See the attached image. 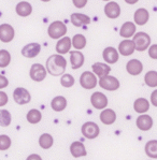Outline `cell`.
<instances>
[{
  "label": "cell",
  "instance_id": "6",
  "mask_svg": "<svg viewBox=\"0 0 157 160\" xmlns=\"http://www.w3.org/2000/svg\"><path fill=\"white\" fill-rule=\"evenodd\" d=\"M98 84L101 88H104L105 90H109V92H114L119 88V81L116 78L111 75H107L104 78H100Z\"/></svg>",
  "mask_w": 157,
  "mask_h": 160
},
{
  "label": "cell",
  "instance_id": "28",
  "mask_svg": "<svg viewBox=\"0 0 157 160\" xmlns=\"http://www.w3.org/2000/svg\"><path fill=\"white\" fill-rule=\"evenodd\" d=\"M26 119H27V122L31 125L39 124V122H41V119H42V113L37 109H31L27 113Z\"/></svg>",
  "mask_w": 157,
  "mask_h": 160
},
{
  "label": "cell",
  "instance_id": "26",
  "mask_svg": "<svg viewBox=\"0 0 157 160\" xmlns=\"http://www.w3.org/2000/svg\"><path fill=\"white\" fill-rule=\"evenodd\" d=\"M149 17V14L148 10L141 8V9H138L136 11L134 18L136 24H138V25H144L145 23H148Z\"/></svg>",
  "mask_w": 157,
  "mask_h": 160
},
{
  "label": "cell",
  "instance_id": "45",
  "mask_svg": "<svg viewBox=\"0 0 157 160\" xmlns=\"http://www.w3.org/2000/svg\"><path fill=\"white\" fill-rule=\"evenodd\" d=\"M104 1H109V0H104Z\"/></svg>",
  "mask_w": 157,
  "mask_h": 160
},
{
  "label": "cell",
  "instance_id": "37",
  "mask_svg": "<svg viewBox=\"0 0 157 160\" xmlns=\"http://www.w3.org/2000/svg\"><path fill=\"white\" fill-rule=\"evenodd\" d=\"M149 55L152 59H157V44H153L149 46Z\"/></svg>",
  "mask_w": 157,
  "mask_h": 160
},
{
  "label": "cell",
  "instance_id": "5",
  "mask_svg": "<svg viewBox=\"0 0 157 160\" xmlns=\"http://www.w3.org/2000/svg\"><path fill=\"white\" fill-rule=\"evenodd\" d=\"M132 41H134V46H136V50L140 51V52L148 50L149 44H151V38H149V34L145 32L136 33Z\"/></svg>",
  "mask_w": 157,
  "mask_h": 160
},
{
  "label": "cell",
  "instance_id": "39",
  "mask_svg": "<svg viewBox=\"0 0 157 160\" xmlns=\"http://www.w3.org/2000/svg\"><path fill=\"white\" fill-rule=\"evenodd\" d=\"M9 85V81L6 76L0 74V89H3V88L8 87Z\"/></svg>",
  "mask_w": 157,
  "mask_h": 160
},
{
  "label": "cell",
  "instance_id": "14",
  "mask_svg": "<svg viewBox=\"0 0 157 160\" xmlns=\"http://www.w3.org/2000/svg\"><path fill=\"white\" fill-rule=\"evenodd\" d=\"M100 120L105 126L113 125L116 120V113L112 109H104L100 113Z\"/></svg>",
  "mask_w": 157,
  "mask_h": 160
},
{
  "label": "cell",
  "instance_id": "15",
  "mask_svg": "<svg viewBox=\"0 0 157 160\" xmlns=\"http://www.w3.org/2000/svg\"><path fill=\"white\" fill-rule=\"evenodd\" d=\"M102 58L104 59V61L109 65H113V63H116L117 60H119V52L115 50L114 48H104V53H102Z\"/></svg>",
  "mask_w": 157,
  "mask_h": 160
},
{
  "label": "cell",
  "instance_id": "27",
  "mask_svg": "<svg viewBox=\"0 0 157 160\" xmlns=\"http://www.w3.org/2000/svg\"><path fill=\"white\" fill-rule=\"evenodd\" d=\"M16 13L19 16H29L33 12V7L30 3H28L27 1H22L19 3L16 4Z\"/></svg>",
  "mask_w": 157,
  "mask_h": 160
},
{
  "label": "cell",
  "instance_id": "10",
  "mask_svg": "<svg viewBox=\"0 0 157 160\" xmlns=\"http://www.w3.org/2000/svg\"><path fill=\"white\" fill-rule=\"evenodd\" d=\"M15 32H14V28L9 24H2L0 25V40L4 43L11 42L14 39Z\"/></svg>",
  "mask_w": 157,
  "mask_h": 160
},
{
  "label": "cell",
  "instance_id": "32",
  "mask_svg": "<svg viewBox=\"0 0 157 160\" xmlns=\"http://www.w3.org/2000/svg\"><path fill=\"white\" fill-rule=\"evenodd\" d=\"M144 82L149 87H157V71H149L144 76Z\"/></svg>",
  "mask_w": 157,
  "mask_h": 160
},
{
  "label": "cell",
  "instance_id": "19",
  "mask_svg": "<svg viewBox=\"0 0 157 160\" xmlns=\"http://www.w3.org/2000/svg\"><path fill=\"white\" fill-rule=\"evenodd\" d=\"M104 13L109 18H117L121 14V7L116 2H109L104 7Z\"/></svg>",
  "mask_w": 157,
  "mask_h": 160
},
{
  "label": "cell",
  "instance_id": "23",
  "mask_svg": "<svg viewBox=\"0 0 157 160\" xmlns=\"http://www.w3.org/2000/svg\"><path fill=\"white\" fill-rule=\"evenodd\" d=\"M51 108L55 112H61L67 108V100L63 96H56L51 101Z\"/></svg>",
  "mask_w": 157,
  "mask_h": 160
},
{
  "label": "cell",
  "instance_id": "36",
  "mask_svg": "<svg viewBox=\"0 0 157 160\" xmlns=\"http://www.w3.org/2000/svg\"><path fill=\"white\" fill-rule=\"evenodd\" d=\"M11 146V139L9 135L7 134H1L0 135V151H8Z\"/></svg>",
  "mask_w": 157,
  "mask_h": 160
},
{
  "label": "cell",
  "instance_id": "22",
  "mask_svg": "<svg viewBox=\"0 0 157 160\" xmlns=\"http://www.w3.org/2000/svg\"><path fill=\"white\" fill-rule=\"evenodd\" d=\"M71 23L77 27H82L85 25H88L90 23V18L85 14L82 13H73L71 14Z\"/></svg>",
  "mask_w": 157,
  "mask_h": 160
},
{
  "label": "cell",
  "instance_id": "4",
  "mask_svg": "<svg viewBox=\"0 0 157 160\" xmlns=\"http://www.w3.org/2000/svg\"><path fill=\"white\" fill-rule=\"evenodd\" d=\"M80 84L83 88H85V89H88V90L94 89L98 84L96 75L93 72L85 71V72H83L80 76Z\"/></svg>",
  "mask_w": 157,
  "mask_h": 160
},
{
  "label": "cell",
  "instance_id": "38",
  "mask_svg": "<svg viewBox=\"0 0 157 160\" xmlns=\"http://www.w3.org/2000/svg\"><path fill=\"white\" fill-rule=\"evenodd\" d=\"M8 100H9L8 95L4 92H0V108L4 107L8 103Z\"/></svg>",
  "mask_w": 157,
  "mask_h": 160
},
{
  "label": "cell",
  "instance_id": "16",
  "mask_svg": "<svg viewBox=\"0 0 157 160\" xmlns=\"http://www.w3.org/2000/svg\"><path fill=\"white\" fill-rule=\"evenodd\" d=\"M84 55L80 51H71L70 52V62L71 67L74 70L81 68L84 65Z\"/></svg>",
  "mask_w": 157,
  "mask_h": 160
},
{
  "label": "cell",
  "instance_id": "31",
  "mask_svg": "<svg viewBox=\"0 0 157 160\" xmlns=\"http://www.w3.org/2000/svg\"><path fill=\"white\" fill-rule=\"evenodd\" d=\"M71 41H72L73 48H77L78 51L82 50V48H84L85 46H86V38H85L83 34H75V36L71 39Z\"/></svg>",
  "mask_w": 157,
  "mask_h": 160
},
{
  "label": "cell",
  "instance_id": "25",
  "mask_svg": "<svg viewBox=\"0 0 157 160\" xmlns=\"http://www.w3.org/2000/svg\"><path fill=\"white\" fill-rule=\"evenodd\" d=\"M136 33V25L131 22H126L122 25L121 31H119V34L123 38H130L134 34Z\"/></svg>",
  "mask_w": 157,
  "mask_h": 160
},
{
  "label": "cell",
  "instance_id": "43",
  "mask_svg": "<svg viewBox=\"0 0 157 160\" xmlns=\"http://www.w3.org/2000/svg\"><path fill=\"white\" fill-rule=\"evenodd\" d=\"M139 0H125V2L126 3H128V4H134V3H137Z\"/></svg>",
  "mask_w": 157,
  "mask_h": 160
},
{
  "label": "cell",
  "instance_id": "29",
  "mask_svg": "<svg viewBox=\"0 0 157 160\" xmlns=\"http://www.w3.org/2000/svg\"><path fill=\"white\" fill-rule=\"evenodd\" d=\"M54 144V139L50 133H43L39 138V145L43 149H50Z\"/></svg>",
  "mask_w": 157,
  "mask_h": 160
},
{
  "label": "cell",
  "instance_id": "2",
  "mask_svg": "<svg viewBox=\"0 0 157 160\" xmlns=\"http://www.w3.org/2000/svg\"><path fill=\"white\" fill-rule=\"evenodd\" d=\"M48 32L50 38L52 39H60L63 36H65L67 33V27H66L65 24L60 21H56L53 22L50 26H48Z\"/></svg>",
  "mask_w": 157,
  "mask_h": 160
},
{
  "label": "cell",
  "instance_id": "13",
  "mask_svg": "<svg viewBox=\"0 0 157 160\" xmlns=\"http://www.w3.org/2000/svg\"><path fill=\"white\" fill-rule=\"evenodd\" d=\"M70 152L74 158H80V157H85L87 155L85 145L82 142L75 141L70 145Z\"/></svg>",
  "mask_w": 157,
  "mask_h": 160
},
{
  "label": "cell",
  "instance_id": "21",
  "mask_svg": "<svg viewBox=\"0 0 157 160\" xmlns=\"http://www.w3.org/2000/svg\"><path fill=\"white\" fill-rule=\"evenodd\" d=\"M93 68V73L95 75H98L99 78H104V76L109 75L110 71H111V68L110 66L105 65L104 62H96L92 66Z\"/></svg>",
  "mask_w": 157,
  "mask_h": 160
},
{
  "label": "cell",
  "instance_id": "1",
  "mask_svg": "<svg viewBox=\"0 0 157 160\" xmlns=\"http://www.w3.org/2000/svg\"><path fill=\"white\" fill-rule=\"evenodd\" d=\"M46 71L51 75L58 76L65 73L66 67H67V60L59 54L52 55L46 60Z\"/></svg>",
  "mask_w": 157,
  "mask_h": 160
},
{
  "label": "cell",
  "instance_id": "40",
  "mask_svg": "<svg viewBox=\"0 0 157 160\" xmlns=\"http://www.w3.org/2000/svg\"><path fill=\"white\" fill-rule=\"evenodd\" d=\"M72 2L77 8H84L87 3V0H72Z\"/></svg>",
  "mask_w": 157,
  "mask_h": 160
},
{
  "label": "cell",
  "instance_id": "35",
  "mask_svg": "<svg viewBox=\"0 0 157 160\" xmlns=\"http://www.w3.org/2000/svg\"><path fill=\"white\" fill-rule=\"evenodd\" d=\"M74 82H75L74 78L71 74H63L60 78L61 86H63V87H66V88L72 87V86L74 85Z\"/></svg>",
  "mask_w": 157,
  "mask_h": 160
},
{
  "label": "cell",
  "instance_id": "41",
  "mask_svg": "<svg viewBox=\"0 0 157 160\" xmlns=\"http://www.w3.org/2000/svg\"><path fill=\"white\" fill-rule=\"evenodd\" d=\"M151 102L155 108H157V89L151 93Z\"/></svg>",
  "mask_w": 157,
  "mask_h": 160
},
{
  "label": "cell",
  "instance_id": "18",
  "mask_svg": "<svg viewBox=\"0 0 157 160\" xmlns=\"http://www.w3.org/2000/svg\"><path fill=\"white\" fill-rule=\"evenodd\" d=\"M136 50V46L132 40H123L119 45V52L122 56H130Z\"/></svg>",
  "mask_w": 157,
  "mask_h": 160
},
{
  "label": "cell",
  "instance_id": "24",
  "mask_svg": "<svg viewBox=\"0 0 157 160\" xmlns=\"http://www.w3.org/2000/svg\"><path fill=\"white\" fill-rule=\"evenodd\" d=\"M134 109L139 114H144L149 110V102L145 98H138L134 102Z\"/></svg>",
  "mask_w": 157,
  "mask_h": 160
},
{
  "label": "cell",
  "instance_id": "8",
  "mask_svg": "<svg viewBox=\"0 0 157 160\" xmlns=\"http://www.w3.org/2000/svg\"><path fill=\"white\" fill-rule=\"evenodd\" d=\"M29 75L35 82H42L46 78V69L41 63H33L29 71Z\"/></svg>",
  "mask_w": 157,
  "mask_h": 160
},
{
  "label": "cell",
  "instance_id": "42",
  "mask_svg": "<svg viewBox=\"0 0 157 160\" xmlns=\"http://www.w3.org/2000/svg\"><path fill=\"white\" fill-rule=\"evenodd\" d=\"M26 160H42V158H41V156L38 154H31L27 157Z\"/></svg>",
  "mask_w": 157,
  "mask_h": 160
},
{
  "label": "cell",
  "instance_id": "11",
  "mask_svg": "<svg viewBox=\"0 0 157 160\" xmlns=\"http://www.w3.org/2000/svg\"><path fill=\"white\" fill-rule=\"evenodd\" d=\"M41 51V45L39 43H29L22 48V55L26 58H35Z\"/></svg>",
  "mask_w": 157,
  "mask_h": 160
},
{
  "label": "cell",
  "instance_id": "12",
  "mask_svg": "<svg viewBox=\"0 0 157 160\" xmlns=\"http://www.w3.org/2000/svg\"><path fill=\"white\" fill-rule=\"evenodd\" d=\"M136 124L141 131H149L153 127V118L148 114H142L137 118Z\"/></svg>",
  "mask_w": 157,
  "mask_h": 160
},
{
  "label": "cell",
  "instance_id": "34",
  "mask_svg": "<svg viewBox=\"0 0 157 160\" xmlns=\"http://www.w3.org/2000/svg\"><path fill=\"white\" fill-rule=\"evenodd\" d=\"M11 62V55L7 50L0 51V68L8 67Z\"/></svg>",
  "mask_w": 157,
  "mask_h": 160
},
{
  "label": "cell",
  "instance_id": "33",
  "mask_svg": "<svg viewBox=\"0 0 157 160\" xmlns=\"http://www.w3.org/2000/svg\"><path fill=\"white\" fill-rule=\"evenodd\" d=\"M12 122V117L9 111L7 110H0V126L2 127H8L10 126Z\"/></svg>",
  "mask_w": 157,
  "mask_h": 160
},
{
  "label": "cell",
  "instance_id": "44",
  "mask_svg": "<svg viewBox=\"0 0 157 160\" xmlns=\"http://www.w3.org/2000/svg\"><path fill=\"white\" fill-rule=\"evenodd\" d=\"M41 1H44V2H48V1H51V0H41Z\"/></svg>",
  "mask_w": 157,
  "mask_h": 160
},
{
  "label": "cell",
  "instance_id": "7",
  "mask_svg": "<svg viewBox=\"0 0 157 160\" xmlns=\"http://www.w3.org/2000/svg\"><path fill=\"white\" fill-rule=\"evenodd\" d=\"M13 99L18 104L24 105L30 102L31 100V95L26 88L24 87H18L14 89L13 92Z\"/></svg>",
  "mask_w": 157,
  "mask_h": 160
},
{
  "label": "cell",
  "instance_id": "3",
  "mask_svg": "<svg viewBox=\"0 0 157 160\" xmlns=\"http://www.w3.org/2000/svg\"><path fill=\"white\" fill-rule=\"evenodd\" d=\"M81 132L84 135V138H86L88 140L96 139V138L100 133L99 126L94 122H86L83 124L82 128H81Z\"/></svg>",
  "mask_w": 157,
  "mask_h": 160
},
{
  "label": "cell",
  "instance_id": "20",
  "mask_svg": "<svg viewBox=\"0 0 157 160\" xmlns=\"http://www.w3.org/2000/svg\"><path fill=\"white\" fill-rule=\"evenodd\" d=\"M71 45H72V41L69 37H65L61 40H59L56 44V51L59 55H63V54L69 53Z\"/></svg>",
  "mask_w": 157,
  "mask_h": 160
},
{
  "label": "cell",
  "instance_id": "9",
  "mask_svg": "<svg viewBox=\"0 0 157 160\" xmlns=\"http://www.w3.org/2000/svg\"><path fill=\"white\" fill-rule=\"evenodd\" d=\"M90 103L97 110H104L108 105V98L104 93L96 92L90 97Z\"/></svg>",
  "mask_w": 157,
  "mask_h": 160
},
{
  "label": "cell",
  "instance_id": "17",
  "mask_svg": "<svg viewBox=\"0 0 157 160\" xmlns=\"http://www.w3.org/2000/svg\"><path fill=\"white\" fill-rule=\"evenodd\" d=\"M126 70L130 75H139L143 70V65L138 59H131L127 62Z\"/></svg>",
  "mask_w": 157,
  "mask_h": 160
},
{
  "label": "cell",
  "instance_id": "30",
  "mask_svg": "<svg viewBox=\"0 0 157 160\" xmlns=\"http://www.w3.org/2000/svg\"><path fill=\"white\" fill-rule=\"evenodd\" d=\"M145 154L149 158L157 159V140H151L145 144Z\"/></svg>",
  "mask_w": 157,
  "mask_h": 160
}]
</instances>
